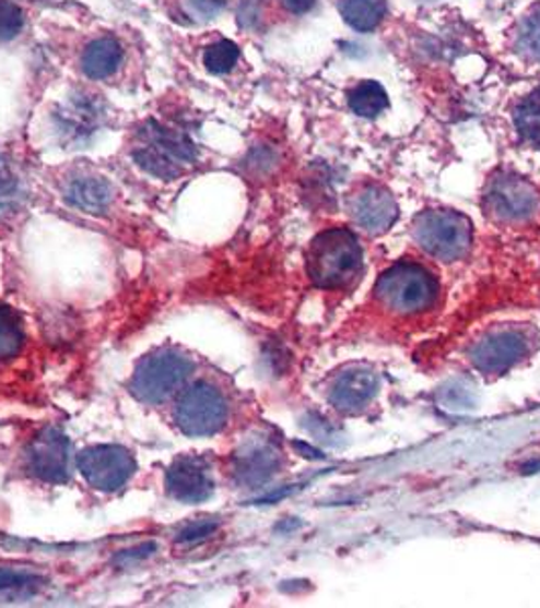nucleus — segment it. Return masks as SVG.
Wrapping results in <instances>:
<instances>
[{"mask_svg": "<svg viewBox=\"0 0 540 608\" xmlns=\"http://www.w3.org/2000/svg\"><path fill=\"white\" fill-rule=\"evenodd\" d=\"M132 158L144 172L173 181L196 163L198 146L181 130L149 120L137 132Z\"/></svg>", "mask_w": 540, "mask_h": 608, "instance_id": "1", "label": "nucleus"}, {"mask_svg": "<svg viewBox=\"0 0 540 608\" xmlns=\"http://www.w3.org/2000/svg\"><path fill=\"white\" fill-rule=\"evenodd\" d=\"M362 269V248L348 229H329L313 240L307 272L319 288H341L354 281Z\"/></svg>", "mask_w": 540, "mask_h": 608, "instance_id": "2", "label": "nucleus"}, {"mask_svg": "<svg viewBox=\"0 0 540 608\" xmlns=\"http://www.w3.org/2000/svg\"><path fill=\"white\" fill-rule=\"evenodd\" d=\"M374 295L386 311L395 312L398 317H412L435 305L439 284L423 266L402 262L384 272Z\"/></svg>", "mask_w": 540, "mask_h": 608, "instance_id": "3", "label": "nucleus"}, {"mask_svg": "<svg viewBox=\"0 0 540 608\" xmlns=\"http://www.w3.org/2000/svg\"><path fill=\"white\" fill-rule=\"evenodd\" d=\"M193 371L189 357L175 349H159L142 357L130 380V392L142 404L156 406L175 396Z\"/></svg>", "mask_w": 540, "mask_h": 608, "instance_id": "4", "label": "nucleus"}, {"mask_svg": "<svg viewBox=\"0 0 540 608\" xmlns=\"http://www.w3.org/2000/svg\"><path fill=\"white\" fill-rule=\"evenodd\" d=\"M414 240L426 254L454 262L468 254L473 231L468 217L451 210H429L414 219Z\"/></svg>", "mask_w": 540, "mask_h": 608, "instance_id": "5", "label": "nucleus"}, {"mask_svg": "<svg viewBox=\"0 0 540 608\" xmlns=\"http://www.w3.org/2000/svg\"><path fill=\"white\" fill-rule=\"evenodd\" d=\"M226 420V397L208 382L189 388L175 408V425L187 437H213Z\"/></svg>", "mask_w": 540, "mask_h": 608, "instance_id": "6", "label": "nucleus"}, {"mask_svg": "<svg viewBox=\"0 0 540 608\" xmlns=\"http://www.w3.org/2000/svg\"><path fill=\"white\" fill-rule=\"evenodd\" d=\"M78 467L94 489L113 493L122 489L137 470L134 456L118 444H96L78 454Z\"/></svg>", "mask_w": 540, "mask_h": 608, "instance_id": "7", "label": "nucleus"}, {"mask_svg": "<svg viewBox=\"0 0 540 608\" xmlns=\"http://www.w3.org/2000/svg\"><path fill=\"white\" fill-rule=\"evenodd\" d=\"M485 210L500 222H523L540 210L537 187L516 175H500L485 191Z\"/></svg>", "mask_w": 540, "mask_h": 608, "instance_id": "8", "label": "nucleus"}, {"mask_svg": "<svg viewBox=\"0 0 540 608\" xmlns=\"http://www.w3.org/2000/svg\"><path fill=\"white\" fill-rule=\"evenodd\" d=\"M27 467L43 482L61 485L70 479V440L57 428L42 430L27 449Z\"/></svg>", "mask_w": 540, "mask_h": 608, "instance_id": "9", "label": "nucleus"}, {"mask_svg": "<svg viewBox=\"0 0 540 608\" xmlns=\"http://www.w3.org/2000/svg\"><path fill=\"white\" fill-rule=\"evenodd\" d=\"M165 487L175 501L196 505L208 501L213 493L212 475L203 458L193 454L177 456L167 468Z\"/></svg>", "mask_w": 540, "mask_h": 608, "instance_id": "10", "label": "nucleus"}, {"mask_svg": "<svg viewBox=\"0 0 540 608\" xmlns=\"http://www.w3.org/2000/svg\"><path fill=\"white\" fill-rule=\"evenodd\" d=\"M528 351V339L518 329H500L471 349L473 366L483 373H502L516 366Z\"/></svg>", "mask_w": 540, "mask_h": 608, "instance_id": "11", "label": "nucleus"}, {"mask_svg": "<svg viewBox=\"0 0 540 608\" xmlns=\"http://www.w3.org/2000/svg\"><path fill=\"white\" fill-rule=\"evenodd\" d=\"M350 213L368 234H384L397 222V201L384 187L366 184L350 199Z\"/></svg>", "mask_w": 540, "mask_h": 608, "instance_id": "12", "label": "nucleus"}, {"mask_svg": "<svg viewBox=\"0 0 540 608\" xmlns=\"http://www.w3.org/2000/svg\"><path fill=\"white\" fill-rule=\"evenodd\" d=\"M279 467H281V453L270 440L265 439L246 442L240 451L234 454L232 461L234 479L248 487L269 481Z\"/></svg>", "mask_w": 540, "mask_h": 608, "instance_id": "13", "label": "nucleus"}, {"mask_svg": "<svg viewBox=\"0 0 540 608\" xmlns=\"http://www.w3.org/2000/svg\"><path fill=\"white\" fill-rule=\"evenodd\" d=\"M57 128L63 134V141L82 144L87 141L104 120V106L98 96H73L68 106L56 114Z\"/></svg>", "mask_w": 540, "mask_h": 608, "instance_id": "14", "label": "nucleus"}, {"mask_svg": "<svg viewBox=\"0 0 540 608\" xmlns=\"http://www.w3.org/2000/svg\"><path fill=\"white\" fill-rule=\"evenodd\" d=\"M378 392V378L368 368L345 369L336 378L329 392V402L340 412L354 414L368 406Z\"/></svg>", "mask_w": 540, "mask_h": 608, "instance_id": "15", "label": "nucleus"}, {"mask_svg": "<svg viewBox=\"0 0 540 608\" xmlns=\"http://www.w3.org/2000/svg\"><path fill=\"white\" fill-rule=\"evenodd\" d=\"M63 198L80 212L104 213L113 203V184L96 175H80L63 187Z\"/></svg>", "mask_w": 540, "mask_h": 608, "instance_id": "16", "label": "nucleus"}, {"mask_svg": "<svg viewBox=\"0 0 540 608\" xmlns=\"http://www.w3.org/2000/svg\"><path fill=\"white\" fill-rule=\"evenodd\" d=\"M125 51L113 37H102L90 43L82 56V71L90 80H106L120 68Z\"/></svg>", "mask_w": 540, "mask_h": 608, "instance_id": "17", "label": "nucleus"}, {"mask_svg": "<svg viewBox=\"0 0 540 608\" xmlns=\"http://www.w3.org/2000/svg\"><path fill=\"white\" fill-rule=\"evenodd\" d=\"M340 14L350 27L369 33L383 23L386 0H340Z\"/></svg>", "mask_w": 540, "mask_h": 608, "instance_id": "18", "label": "nucleus"}, {"mask_svg": "<svg viewBox=\"0 0 540 608\" xmlns=\"http://www.w3.org/2000/svg\"><path fill=\"white\" fill-rule=\"evenodd\" d=\"M348 104H350L352 112L357 116L376 118L378 114H383L388 108V94L384 92L383 85L378 82L366 80L350 90Z\"/></svg>", "mask_w": 540, "mask_h": 608, "instance_id": "19", "label": "nucleus"}, {"mask_svg": "<svg viewBox=\"0 0 540 608\" xmlns=\"http://www.w3.org/2000/svg\"><path fill=\"white\" fill-rule=\"evenodd\" d=\"M514 127L526 144L540 148V85L516 106Z\"/></svg>", "mask_w": 540, "mask_h": 608, "instance_id": "20", "label": "nucleus"}, {"mask_svg": "<svg viewBox=\"0 0 540 608\" xmlns=\"http://www.w3.org/2000/svg\"><path fill=\"white\" fill-rule=\"evenodd\" d=\"M25 329L19 312L0 305V361H9L23 349Z\"/></svg>", "mask_w": 540, "mask_h": 608, "instance_id": "21", "label": "nucleus"}, {"mask_svg": "<svg viewBox=\"0 0 540 608\" xmlns=\"http://www.w3.org/2000/svg\"><path fill=\"white\" fill-rule=\"evenodd\" d=\"M516 51L528 61H540V4L523 19L516 33Z\"/></svg>", "mask_w": 540, "mask_h": 608, "instance_id": "22", "label": "nucleus"}, {"mask_svg": "<svg viewBox=\"0 0 540 608\" xmlns=\"http://www.w3.org/2000/svg\"><path fill=\"white\" fill-rule=\"evenodd\" d=\"M21 199H23L21 181L11 167V163L0 156V217L14 213Z\"/></svg>", "mask_w": 540, "mask_h": 608, "instance_id": "23", "label": "nucleus"}, {"mask_svg": "<svg viewBox=\"0 0 540 608\" xmlns=\"http://www.w3.org/2000/svg\"><path fill=\"white\" fill-rule=\"evenodd\" d=\"M240 59V49L238 45L232 41H218L210 45L206 49V56H203V65L208 68V71H212L215 75H222V73H227L232 70Z\"/></svg>", "mask_w": 540, "mask_h": 608, "instance_id": "24", "label": "nucleus"}, {"mask_svg": "<svg viewBox=\"0 0 540 608\" xmlns=\"http://www.w3.org/2000/svg\"><path fill=\"white\" fill-rule=\"evenodd\" d=\"M23 25H25L23 11L11 0H0V43L14 39L21 33Z\"/></svg>", "mask_w": 540, "mask_h": 608, "instance_id": "25", "label": "nucleus"}, {"mask_svg": "<svg viewBox=\"0 0 540 608\" xmlns=\"http://www.w3.org/2000/svg\"><path fill=\"white\" fill-rule=\"evenodd\" d=\"M42 579L28 572H19V570H9V568H0V591H13V588H28L39 584Z\"/></svg>", "mask_w": 540, "mask_h": 608, "instance_id": "26", "label": "nucleus"}, {"mask_svg": "<svg viewBox=\"0 0 540 608\" xmlns=\"http://www.w3.org/2000/svg\"><path fill=\"white\" fill-rule=\"evenodd\" d=\"M215 529H218V524H215V522H198V524L185 527L184 532L179 534V541H181V544H193V541H199V539H206L208 536H212Z\"/></svg>", "mask_w": 540, "mask_h": 608, "instance_id": "27", "label": "nucleus"}, {"mask_svg": "<svg viewBox=\"0 0 540 608\" xmlns=\"http://www.w3.org/2000/svg\"><path fill=\"white\" fill-rule=\"evenodd\" d=\"M155 544H144L141 548H134V550H127V552L120 553L116 560L118 562H132V560H142V558H146V556H151V553L155 552Z\"/></svg>", "mask_w": 540, "mask_h": 608, "instance_id": "28", "label": "nucleus"}, {"mask_svg": "<svg viewBox=\"0 0 540 608\" xmlns=\"http://www.w3.org/2000/svg\"><path fill=\"white\" fill-rule=\"evenodd\" d=\"M191 4L198 9L199 13L213 16V14L220 13L224 9L226 0H191Z\"/></svg>", "mask_w": 540, "mask_h": 608, "instance_id": "29", "label": "nucleus"}, {"mask_svg": "<svg viewBox=\"0 0 540 608\" xmlns=\"http://www.w3.org/2000/svg\"><path fill=\"white\" fill-rule=\"evenodd\" d=\"M281 2H283L284 9H286L289 13L305 14L312 11L317 0H281Z\"/></svg>", "mask_w": 540, "mask_h": 608, "instance_id": "30", "label": "nucleus"}]
</instances>
